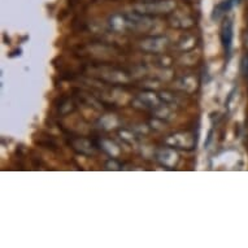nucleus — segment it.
Listing matches in <instances>:
<instances>
[{"label":"nucleus","instance_id":"nucleus-1","mask_svg":"<svg viewBox=\"0 0 248 248\" xmlns=\"http://www.w3.org/2000/svg\"><path fill=\"white\" fill-rule=\"evenodd\" d=\"M174 8V0H151V1H142L134 5L137 13H140V15H164V13L171 12Z\"/></svg>","mask_w":248,"mask_h":248},{"label":"nucleus","instance_id":"nucleus-2","mask_svg":"<svg viewBox=\"0 0 248 248\" xmlns=\"http://www.w3.org/2000/svg\"><path fill=\"white\" fill-rule=\"evenodd\" d=\"M221 41L224 45L225 52L228 56H230V51H232V22L230 18L225 20L222 24V29H221Z\"/></svg>","mask_w":248,"mask_h":248},{"label":"nucleus","instance_id":"nucleus-3","mask_svg":"<svg viewBox=\"0 0 248 248\" xmlns=\"http://www.w3.org/2000/svg\"><path fill=\"white\" fill-rule=\"evenodd\" d=\"M243 70H244V73H246V76L248 77V57H246L243 61Z\"/></svg>","mask_w":248,"mask_h":248}]
</instances>
